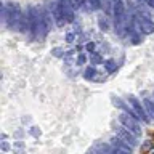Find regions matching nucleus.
<instances>
[{
    "label": "nucleus",
    "instance_id": "obj_1",
    "mask_svg": "<svg viewBox=\"0 0 154 154\" xmlns=\"http://www.w3.org/2000/svg\"><path fill=\"white\" fill-rule=\"evenodd\" d=\"M27 18H29V26H31V31H29V38L31 40H37V38H42V27H40V13H38V7L37 5H27L26 8Z\"/></svg>",
    "mask_w": 154,
    "mask_h": 154
},
{
    "label": "nucleus",
    "instance_id": "obj_2",
    "mask_svg": "<svg viewBox=\"0 0 154 154\" xmlns=\"http://www.w3.org/2000/svg\"><path fill=\"white\" fill-rule=\"evenodd\" d=\"M124 100L127 101V103L133 108V111L140 116V119H141V122L143 125H152V120L149 119V116L146 112V109H144V106H143V101L140 96L137 95H133V93H127V95H124Z\"/></svg>",
    "mask_w": 154,
    "mask_h": 154
},
{
    "label": "nucleus",
    "instance_id": "obj_3",
    "mask_svg": "<svg viewBox=\"0 0 154 154\" xmlns=\"http://www.w3.org/2000/svg\"><path fill=\"white\" fill-rule=\"evenodd\" d=\"M23 13V8L19 3H14V2H7V16L3 19V24L7 26L8 29L11 31H16L18 27V19H19V14Z\"/></svg>",
    "mask_w": 154,
    "mask_h": 154
},
{
    "label": "nucleus",
    "instance_id": "obj_4",
    "mask_svg": "<svg viewBox=\"0 0 154 154\" xmlns=\"http://www.w3.org/2000/svg\"><path fill=\"white\" fill-rule=\"evenodd\" d=\"M38 7V13H40V27H42V38H45L48 34L51 32V29L53 27H56L55 26V19H53L51 16V13H50V10H48L47 7V3L43 2L42 5H37Z\"/></svg>",
    "mask_w": 154,
    "mask_h": 154
},
{
    "label": "nucleus",
    "instance_id": "obj_5",
    "mask_svg": "<svg viewBox=\"0 0 154 154\" xmlns=\"http://www.w3.org/2000/svg\"><path fill=\"white\" fill-rule=\"evenodd\" d=\"M117 122L122 125V127L127 128L128 132H132L135 137L141 138V135H143V124L141 122H138V120L128 117V116L124 114V112H119L117 114Z\"/></svg>",
    "mask_w": 154,
    "mask_h": 154
},
{
    "label": "nucleus",
    "instance_id": "obj_6",
    "mask_svg": "<svg viewBox=\"0 0 154 154\" xmlns=\"http://www.w3.org/2000/svg\"><path fill=\"white\" fill-rule=\"evenodd\" d=\"M56 3H58V8H60L63 18H64V21L67 24L74 23L75 13H77V7H75L74 0H56Z\"/></svg>",
    "mask_w": 154,
    "mask_h": 154
},
{
    "label": "nucleus",
    "instance_id": "obj_7",
    "mask_svg": "<svg viewBox=\"0 0 154 154\" xmlns=\"http://www.w3.org/2000/svg\"><path fill=\"white\" fill-rule=\"evenodd\" d=\"M112 132H114V135L116 137H119V138H122L124 141H127L130 146H133V148H137L138 144H140V141H138V137H135V135L132 133V132H128L125 127H122L119 122L117 124H112Z\"/></svg>",
    "mask_w": 154,
    "mask_h": 154
},
{
    "label": "nucleus",
    "instance_id": "obj_8",
    "mask_svg": "<svg viewBox=\"0 0 154 154\" xmlns=\"http://www.w3.org/2000/svg\"><path fill=\"white\" fill-rule=\"evenodd\" d=\"M45 3H47L48 10H50V13H51L53 19H55V26H56V27H64L67 23L64 21V18H63V14H61V11H60V8H58L56 0H47Z\"/></svg>",
    "mask_w": 154,
    "mask_h": 154
},
{
    "label": "nucleus",
    "instance_id": "obj_9",
    "mask_svg": "<svg viewBox=\"0 0 154 154\" xmlns=\"http://www.w3.org/2000/svg\"><path fill=\"white\" fill-rule=\"evenodd\" d=\"M109 143L112 144L114 148H117V149H120V151H124V152H127V154H133V151H135L133 146H130L127 141H124L122 138L116 137V135H112V137L109 138Z\"/></svg>",
    "mask_w": 154,
    "mask_h": 154
},
{
    "label": "nucleus",
    "instance_id": "obj_10",
    "mask_svg": "<svg viewBox=\"0 0 154 154\" xmlns=\"http://www.w3.org/2000/svg\"><path fill=\"white\" fill-rule=\"evenodd\" d=\"M29 31H31V26H29V18H27L26 10H23V13L19 14V19H18L16 32L18 34H23V35H29Z\"/></svg>",
    "mask_w": 154,
    "mask_h": 154
},
{
    "label": "nucleus",
    "instance_id": "obj_11",
    "mask_svg": "<svg viewBox=\"0 0 154 154\" xmlns=\"http://www.w3.org/2000/svg\"><path fill=\"white\" fill-rule=\"evenodd\" d=\"M140 98H141V101H143V106H144V109H146L149 119H151L152 124H154V100H152V96L143 93Z\"/></svg>",
    "mask_w": 154,
    "mask_h": 154
},
{
    "label": "nucleus",
    "instance_id": "obj_12",
    "mask_svg": "<svg viewBox=\"0 0 154 154\" xmlns=\"http://www.w3.org/2000/svg\"><path fill=\"white\" fill-rule=\"evenodd\" d=\"M111 26H112V19L104 16V14H101L98 16V29L101 32H109L111 31Z\"/></svg>",
    "mask_w": 154,
    "mask_h": 154
},
{
    "label": "nucleus",
    "instance_id": "obj_13",
    "mask_svg": "<svg viewBox=\"0 0 154 154\" xmlns=\"http://www.w3.org/2000/svg\"><path fill=\"white\" fill-rule=\"evenodd\" d=\"M103 67L106 69V72H108V75H112V74H116V72L119 71V64L116 63V60H112V58H109V60H104Z\"/></svg>",
    "mask_w": 154,
    "mask_h": 154
},
{
    "label": "nucleus",
    "instance_id": "obj_14",
    "mask_svg": "<svg viewBox=\"0 0 154 154\" xmlns=\"http://www.w3.org/2000/svg\"><path fill=\"white\" fill-rule=\"evenodd\" d=\"M96 75H98V69H96V66H87L85 69H84V79H85V80L95 82V80H96V79H95Z\"/></svg>",
    "mask_w": 154,
    "mask_h": 154
},
{
    "label": "nucleus",
    "instance_id": "obj_15",
    "mask_svg": "<svg viewBox=\"0 0 154 154\" xmlns=\"http://www.w3.org/2000/svg\"><path fill=\"white\" fill-rule=\"evenodd\" d=\"M103 14L112 19V14H114V0H103Z\"/></svg>",
    "mask_w": 154,
    "mask_h": 154
},
{
    "label": "nucleus",
    "instance_id": "obj_16",
    "mask_svg": "<svg viewBox=\"0 0 154 154\" xmlns=\"http://www.w3.org/2000/svg\"><path fill=\"white\" fill-rule=\"evenodd\" d=\"M88 61H90V66H98V64H104L103 55H101L100 51L93 53V55H88Z\"/></svg>",
    "mask_w": 154,
    "mask_h": 154
},
{
    "label": "nucleus",
    "instance_id": "obj_17",
    "mask_svg": "<svg viewBox=\"0 0 154 154\" xmlns=\"http://www.w3.org/2000/svg\"><path fill=\"white\" fill-rule=\"evenodd\" d=\"M75 7H77V11H85V13H90V5H88V0H74Z\"/></svg>",
    "mask_w": 154,
    "mask_h": 154
},
{
    "label": "nucleus",
    "instance_id": "obj_18",
    "mask_svg": "<svg viewBox=\"0 0 154 154\" xmlns=\"http://www.w3.org/2000/svg\"><path fill=\"white\" fill-rule=\"evenodd\" d=\"M88 5H90V13L103 11V0H88Z\"/></svg>",
    "mask_w": 154,
    "mask_h": 154
},
{
    "label": "nucleus",
    "instance_id": "obj_19",
    "mask_svg": "<svg viewBox=\"0 0 154 154\" xmlns=\"http://www.w3.org/2000/svg\"><path fill=\"white\" fill-rule=\"evenodd\" d=\"M140 149H141V152H152L154 151V141L152 140H144L140 144Z\"/></svg>",
    "mask_w": 154,
    "mask_h": 154
},
{
    "label": "nucleus",
    "instance_id": "obj_20",
    "mask_svg": "<svg viewBox=\"0 0 154 154\" xmlns=\"http://www.w3.org/2000/svg\"><path fill=\"white\" fill-rule=\"evenodd\" d=\"M51 55L55 56V58H60V60H64L66 50L63 47H55V48H51Z\"/></svg>",
    "mask_w": 154,
    "mask_h": 154
},
{
    "label": "nucleus",
    "instance_id": "obj_21",
    "mask_svg": "<svg viewBox=\"0 0 154 154\" xmlns=\"http://www.w3.org/2000/svg\"><path fill=\"white\" fill-rule=\"evenodd\" d=\"M88 63V55L87 53H80V55H77L75 58V66H84Z\"/></svg>",
    "mask_w": 154,
    "mask_h": 154
},
{
    "label": "nucleus",
    "instance_id": "obj_22",
    "mask_svg": "<svg viewBox=\"0 0 154 154\" xmlns=\"http://www.w3.org/2000/svg\"><path fill=\"white\" fill-rule=\"evenodd\" d=\"M143 40H144V35H141V34H135V35L130 37L132 45H140V43H143Z\"/></svg>",
    "mask_w": 154,
    "mask_h": 154
},
{
    "label": "nucleus",
    "instance_id": "obj_23",
    "mask_svg": "<svg viewBox=\"0 0 154 154\" xmlns=\"http://www.w3.org/2000/svg\"><path fill=\"white\" fill-rule=\"evenodd\" d=\"M85 51L88 53V55H93V53H96V43H95V42H87V43H85Z\"/></svg>",
    "mask_w": 154,
    "mask_h": 154
},
{
    "label": "nucleus",
    "instance_id": "obj_24",
    "mask_svg": "<svg viewBox=\"0 0 154 154\" xmlns=\"http://www.w3.org/2000/svg\"><path fill=\"white\" fill-rule=\"evenodd\" d=\"M27 133L31 135V137H34V138H38V137L42 135V130L38 128V127H35V125H34V127H31V128L27 130Z\"/></svg>",
    "mask_w": 154,
    "mask_h": 154
},
{
    "label": "nucleus",
    "instance_id": "obj_25",
    "mask_svg": "<svg viewBox=\"0 0 154 154\" xmlns=\"http://www.w3.org/2000/svg\"><path fill=\"white\" fill-rule=\"evenodd\" d=\"M75 38H77V34H75L74 31L66 34V42H67V43H74V42H75Z\"/></svg>",
    "mask_w": 154,
    "mask_h": 154
},
{
    "label": "nucleus",
    "instance_id": "obj_26",
    "mask_svg": "<svg viewBox=\"0 0 154 154\" xmlns=\"http://www.w3.org/2000/svg\"><path fill=\"white\" fill-rule=\"evenodd\" d=\"M135 3H144V5H148L151 10H154V0H133Z\"/></svg>",
    "mask_w": 154,
    "mask_h": 154
},
{
    "label": "nucleus",
    "instance_id": "obj_27",
    "mask_svg": "<svg viewBox=\"0 0 154 154\" xmlns=\"http://www.w3.org/2000/svg\"><path fill=\"white\" fill-rule=\"evenodd\" d=\"M0 148H2V151H3V152H8L10 149H13L11 146H10V143H8V141H2V144H0Z\"/></svg>",
    "mask_w": 154,
    "mask_h": 154
},
{
    "label": "nucleus",
    "instance_id": "obj_28",
    "mask_svg": "<svg viewBox=\"0 0 154 154\" xmlns=\"http://www.w3.org/2000/svg\"><path fill=\"white\" fill-rule=\"evenodd\" d=\"M14 148H16V149H24L26 146H24V143H23V141H19V140H18V141H14V143H13V149H14Z\"/></svg>",
    "mask_w": 154,
    "mask_h": 154
},
{
    "label": "nucleus",
    "instance_id": "obj_29",
    "mask_svg": "<svg viewBox=\"0 0 154 154\" xmlns=\"http://www.w3.org/2000/svg\"><path fill=\"white\" fill-rule=\"evenodd\" d=\"M13 154H26L24 149H13Z\"/></svg>",
    "mask_w": 154,
    "mask_h": 154
},
{
    "label": "nucleus",
    "instance_id": "obj_30",
    "mask_svg": "<svg viewBox=\"0 0 154 154\" xmlns=\"http://www.w3.org/2000/svg\"><path fill=\"white\" fill-rule=\"evenodd\" d=\"M151 96H152V100H154V91H152V93H151Z\"/></svg>",
    "mask_w": 154,
    "mask_h": 154
},
{
    "label": "nucleus",
    "instance_id": "obj_31",
    "mask_svg": "<svg viewBox=\"0 0 154 154\" xmlns=\"http://www.w3.org/2000/svg\"><path fill=\"white\" fill-rule=\"evenodd\" d=\"M151 154H154V151H152V152H151Z\"/></svg>",
    "mask_w": 154,
    "mask_h": 154
}]
</instances>
